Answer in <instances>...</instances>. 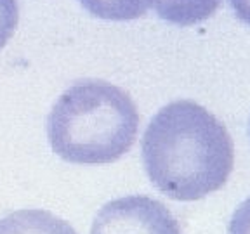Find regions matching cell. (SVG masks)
<instances>
[{"label":"cell","instance_id":"cell-1","mask_svg":"<svg viewBox=\"0 0 250 234\" xmlns=\"http://www.w3.org/2000/svg\"><path fill=\"white\" fill-rule=\"evenodd\" d=\"M149 180L168 198L195 201L217 191L233 172L229 132L195 101H174L149 121L143 137Z\"/></svg>","mask_w":250,"mask_h":234},{"label":"cell","instance_id":"cell-2","mask_svg":"<svg viewBox=\"0 0 250 234\" xmlns=\"http://www.w3.org/2000/svg\"><path fill=\"white\" fill-rule=\"evenodd\" d=\"M139 113L124 89L104 80H80L58 98L47 117V139L75 165L120 160L137 139Z\"/></svg>","mask_w":250,"mask_h":234},{"label":"cell","instance_id":"cell-3","mask_svg":"<svg viewBox=\"0 0 250 234\" xmlns=\"http://www.w3.org/2000/svg\"><path fill=\"white\" fill-rule=\"evenodd\" d=\"M90 234H181V227L164 203L132 195L106 203Z\"/></svg>","mask_w":250,"mask_h":234},{"label":"cell","instance_id":"cell-4","mask_svg":"<svg viewBox=\"0 0 250 234\" xmlns=\"http://www.w3.org/2000/svg\"><path fill=\"white\" fill-rule=\"evenodd\" d=\"M0 234H77V231L51 212L26 208L0 218Z\"/></svg>","mask_w":250,"mask_h":234},{"label":"cell","instance_id":"cell-5","mask_svg":"<svg viewBox=\"0 0 250 234\" xmlns=\"http://www.w3.org/2000/svg\"><path fill=\"white\" fill-rule=\"evenodd\" d=\"M221 0H156V14L167 23L179 24V26H191L208 20Z\"/></svg>","mask_w":250,"mask_h":234},{"label":"cell","instance_id":"cell-6","mask_svg":"<svg viewBox=\"0 0 250 234\" xmlns=\"http://www.w3.org/2000/svg\"><path fill=\"white\" fill-rule=\"evenodd\" d=\"M89 14L108 21H130L145 16L156 0H78Z\"/></svg>","mask_w":250,"mask_h":234},{"label":"cell","instance_id":"cell-7","mask_svg":"<svg viewBox=\"0 0 250 234\" xmlns=\"http://www.w3.org/2000/svg\"><path fill=\"white\" fill-rule=\"evenodd\" d=\"M20 21L18 0H0V49L14 35Z\"/></svg>","mask_w":250,"mask_h":234},{"label":"cell","instance_id":"cell-8","mask_svg":"<svg viewBox=\"0 0 250 234\" xmlns=\"http://www.w3.org/2000/svg\"><path fill=\"white\" fill-rule=\"evenodd\" d=\"M228 234H250V198L234 210L228 226Z\"/></svg>","mask_w":250,"mask_h":234},{"label":"cell","instance_id":"cell-9","mask_svg":"<svg viewBox=\"0 0 250 234\" xmlns=\"http://www.w3.org/2000/svg\"><path fill=\"white\" fill-rule=\"evenodd\" d=\"M229 4L240 20L250 24V0H229Z\"/></svg>","mask_w":250,"mask_h":234}]
</instances>
